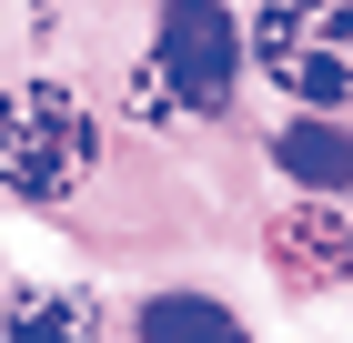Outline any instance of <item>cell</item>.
<instances>
[{
    "instance_id": "1",
    "label": "cell",
    "mask_w": 353,
    "mask_h": 343,
    "mask_svg": "<svg viewBox=\"0 0 353 343\" xmlns=\"http://www.w3.org/2000/svg\"><path fill=\"white\" fill-rule=\"evenodd\" d=\"M101 161V121L71 81H10L0 91V182L21 202H71Z\"/></svg>"
},
{
    "instance_id": "2",
    "label": "cell",
    "mask_w": 353,
    "mask_h": 343,
    "mask_svg": "<svg viewBox=\"0 0 353 343\" xmlns=\"http://www.w3.org/2000/svg\"><path fill=\"white\" fill-rule=\"evenodd\" d=\"M243 51L263 61L272 91H293L313 111H343L353 101V0H263Z\"/></svg>"
},
{
    "instance_id": "3",
    "label": "cell",
    "mask_w": 353,
    "mask_h": 343,
    "mask_svg": "<svg viewBox=\"0 0 353 343\" xmlns=\"http://www.w3.org/2000/svg\"><path fill=\"white\" fill-rule=\"evenodd\" d=\"M243 81V21L222 0H162V41L141 71V111H222Z\"/></svg>"
},
{
    "instance_id": "4",
    "label": "cell",
    "mask_w": 353,
    "mask_h": 343,
    "mask_svg": "<svg viewBox=\"0 0 353 343\" xmlns=\"http://www.w3.org/2000/svg\"><path fill=\"white\" fill-rule=\"evenodd\" d=\"M263 253H272V273H283L293 293H323V283L353 273V222L343 212H283Z\"/></svg>"
},
{
    "instance_id": "5",
    "label": "cell",
    "mask_w": 353,
    "mask_h": 343,
    "mask_svg": "<svg viewBox=\"0 0 353 343\" xmlns=\"http://www.w3.org/2000/svg\"><path fill=\"white\" fill-rule=\"evenodd\" d=\"M272 161H283L303 192H353V132L333 121V111H303V121H283V132H272Z\"/></svg>"
},
{
    "instance_id": "6",
    "label": "cell",
    "mask_w": 353,
    "mask_h": 343,
    "mask_svg": "<svg viewBox=\"0 0 353 343\" xmlns=\"http://www.w3.org/2000/svg\"><path fill=\"white\" fill-rule=\"evenodd\" d=\"M141 343H252V333H243L232 303H212V293H152V303H141Z\"/></svg>"
},
{
    "instance_id": "7",
    "label": "cell",
    "mask_w": 353,
    "mask_h": 343,
    "mask_svg": "<svg viewBox=\"0 0 353 343\" xmlns=\"http://www.w3.org/2000/svg\"><path fill=\"white\" fill-rule=\"evenodd\" d=\"M101 333V303L91 293H21L0 313V343H91Z\"/></svg>"
}]
</instances>
